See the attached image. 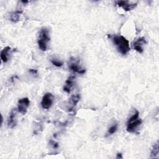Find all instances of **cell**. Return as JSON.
I'll return each mask as SVG.
<instances>
[{
	"instance_id": "cell-1",
	"label": "cell",
	"mask_w": 159,
	"mask_h": 159,
	"mask_svg": "<svg viewBox=\"0 0 159 159\" xmlns=\"http://www.w3.org/2000/svg\"><path fill=\"white\" fill-rule=\"evenodd\" d=\"M109 38H111L116 45L117 51L122 55H126L130 50L129 43V41L122 35H107Z\"/></svg>"
},
{
	"instance_id": "cell-2",
	"label": "cell",
	"mask_w": 159,
	"mask_h": 159,
	"mask_svg": "<svg viewBox=\"0 0 159 159\" xmlns=\"http://www.w3.org/2000/svg\"><path fill=\"white\" fill-rule=\"evenodd\" d=\"M50 38L49 37L48 30L46 27L41 28L38 39H37V44L39 48L42 51H46L47 49L48 43L50 42Z\"/></svg>"
},
{
	"instance_id": "cell-3",
	"label": "cell",
	"mask_w": 159,
	"mask_h": 159,
	"mask_svg": "<svg viewBox=\"0 0 159 159\" xmlns=\"http://www.w3.org/2000/svg\"><path fill=\"white\" fill-rule=\"evenodd\" d=\"M139 112L137 111L128 119L127 122V131L130 133L136 132L138 127L142 124V120L139 118Z\"/></svg>"
},
{
	"instance_id": "cell-4",
	"label": "cell",
	"mask_w": 159,
	"mask_h": 159,
	"mask_svg": "<svg viewBox=\"0 0 159 159\" xmlns=\"http://www.w3.org/2000/svg\"><path fill=\"white\" fill-rule=\"evenodd\" d=\"M53 102V96L50 93H45L41 101V106L43 109H48L52 106Z\"/></svg>"
},
{
	"instance_id": "cell-5",
	"label": "cell",
	"mask_w": 159,
	"mask_h": 159,
	"mask_svg": "<svg viewBox=\"0 0 159 159\" xmlns=\"http://www.w3.org/2000/svg\"><path fill=\"white\" fill-rule=\"evenodd\" d=\"M30 105V101L28 98H23L18 101L17 109L18 111L22 115H24Z\"/></svg>"
},
{
	"instance_id": "cell-6",
	"label": "cell",
	"mask_w": 159,
	"mask_h": 159,
	"mask_svg": "<svg viewBox=\"0 0 159 159\" xmlns=\"http://www.w3.org/2000/svg\"><path fill=\"white\" fill-rule=\"evenodd\" d=\"M116 4L119 7H122L125 11H131L132 9H134L137 5V2L130 3L129 1H117L116 2Z\"/></svg>"
},
{
	"instance_id": "cell-7",
	"label": "cell",
	"mask_w": 159,
	"mask_h": 159,
	"mask_svg": "<svg viewBox=\"0 0 159 159\" xmlns=\"http://www.w3.org/2000/svg\"><path fill=\"white\" fill-rule=\"evenodd\" d=\"M147 43L146 40L144 37H140L137 40L134 41L132 43V47L134 49L137 51L139 53H142L143 51V49L142 48L143 45Z\"/></svg>"
},
{
	"instance_id": "cell-8",
	"label": "cell",
	"mask_w": 159,
	"mask_h": 159,
	"mask_svg": "<svg viewBox=\"0 0 159 159\" xmlns=\"http://www.w3.org/2000/svg\"><path fill=\"white\" fill-rule=\"evenodd\" d=\"M16 109H13L9 113L7 119V126L9 128H14L16 125Z\"/></svg>"
},
{
	"instance_id": "cell-9",
	"label": "cell",
	"mask_w": 159,
	"mask_h": 159,
	"mask_svg": "<svg viewBox=\"0 0 159 159\" xmlns=\"http://www.w3.org/2000/svg\"><path fill=\"white\" fill-rule=\"evenodd\" d=\"M80 99V95L79 94H73L70 97L68 101L69 107L68 108V111H71L74 109L77 103L79 102Z\"/></svg>"
},
{
	"instance_id": "cell-10",
	"label": "cell",
	"mask_w": 159,
	"mask_h": 159,
	"mask_svg": "<svg viewBox=\"0 0 159 159\" xmlns=\"http://www.w3.org/2000/svg\"><path fill=\"white\" fill-rule=\"evenodd\" d=\"M69 68L71 71L74 73H77L79 74H84L86 71L85 69L82 68L80 66L78 65V63L75 61H71L69 65Z\"/></svg>"
},
{
	"instance_id": "cell-11",
	"label": "cell",
	"mask_w": 159,
	"mask_h": 159,
	"mask_svg": "<svg viewBox=\"0 0 159 159\" xmlns=\"http://www.w3.org/2000/svg\"><path fill=\"white\" fill-rule=\"evenodd\" d=\"M75 80V76H70L68 79L66 80L64 87H63V90L64 91L69 93L71 91V89L73 86L74 82Z\"/></svg>"
},
{
	"instance_id": "cell-12",
	"label": "cell",
	"mask_w": 159,
	"mask_h": 159,
	"mask_svg": "<svg viewBox=\"0 0 159 159\" xmlns=\"http://www.w3.org/2000/svg\"><path fill=\"white\" fill-rule=\"evenodd\" d=\"M11 48L8 46L4 47L3 48V50H1L0 56H1V59L2 62L6 63L8 61L9 55V52H11Z\"/></svg>"
},
{
	"instance_id": "cell-13",
	"label": "cell",
	"mask_w": 159,
	"mask_h": 159,
	"mask_svg": "<svg viewBox=\"0 0 159 159\" xmlns=\"http://www.w3.org/2000/svg\"><path fill=\"white\" fill-rule=\"evenodd\" d=\"M22 13V11H16L14 12H13L10 16V19L12 22H17L19 20V18H20V14Z\"/></svg>"
},
{
	"instance_id": "cell-14",
	"label": "cell",
	"mask_w": 159,
	"mask_h": 159,
	"mask_svg": "<svg viewBox=\"0 0 159 159\" xmlns=\"http://www.w3.org/2000/svg\"><path fill=\"white\" fill-rule=\"evenodd\" d=\"M159 152V147H158V142H157L153 145V147L151 150V157L155 158L157 155H158Z\"/></svg>"
},
{
	"instance_id": "cell-15",
	"label": "cell",
	"mask_w": 159,
	"mask_h": 159,
	"mask_svg": "<svg viewBox=\"0 0 159 159\" xmlns=\"http://www.w3.org/2000/svg\"><path fill=\"white\" fill-rule=\"evenodd\" d=\"M117 130V124L116 123V124H114L112 125H111L108 130H107V135L106 136H108V135H111L113 134H114Z\"/></svg>"
},
{
	"instance_id": "cell-16",
	"label": "cell",
	"mask_w": 159,
	"mask_h": 159,
	"mask_svg": "<svg viewBox=\"0 0 159 159\" xmlns=\"http://www.w3.org/2000/svg\"><path fill=\"white\" fill-rule=\"evenodd\" d=\"M51 62L54 66H55L57 67H60L63 65V63L61 61L57 60V59H52Z\"/></svg>"
},
{
	"instance_id": "cell-17",
	"label": "cell",
	"mask_w": 159,
	"mask_h": 159,
	"mask_svg": "<svg viewBox=\"0 0 159 159\" xmlns=\"http://www.w3.org/2000/svg\"><path fill=\"white\" fill-rule=\"evenodd\" d=\"M50 145L53 148H57L58 147V143L57 142H55V141H54V140H50Z\"/></svg>"
},
{
	"instance_id": "cell-18",
	"label": "cell",
	"mask_w": 159,
	"mask_h": 159,
	"mask_svg": "<svg viewBox=\"0 0 159 159\" xmlns=\"http://www.w3.org/2000/svg\"><path fill=\"white\" fill-rule=\"evenodd\" d=\"M29 72L31 73L33 75H37V70L35 69H29Z\"/></svg>"
},
{
	"instance_id": "cell-19",
	"label": "cell",
	"mask_w": 159,
	"mask_h": 159,
	"mask_svg": "<svg viewBox=\"0 0 159 159\" xmlns=\"http://www.w3.org/2000/svg\"><path fill=\"white\" fill-rule=\"evenodd\" d=\"M116 158H122V153H118L117 154V157H116Z\"/></svg>"
}]
</instances>
